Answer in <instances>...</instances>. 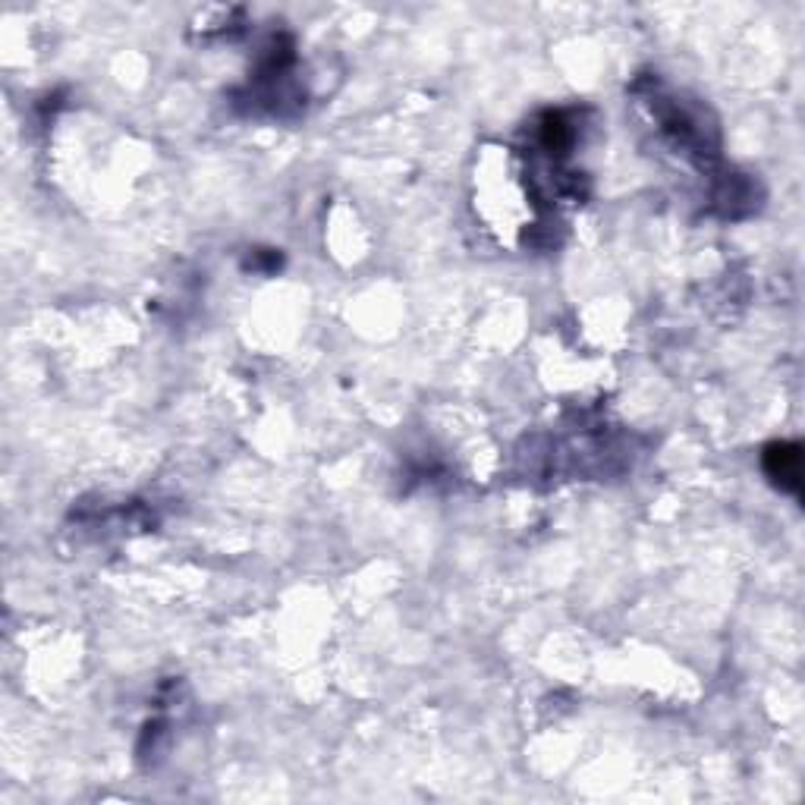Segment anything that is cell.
<instances>
[{"instance_id": "1", "label": "cell", "mask_w": 805, "mask_h": 805, "mask_svg": "<svg viewBox=\"0 0 805 805\" xmlns=\"http://www.w3.org/2000/svg\"><path fill=\"white\" fill-rule=\"evenodd\" d=\"M764 473L771 475L783 491L800 495V485H803V453H800V444H771L764 451Z\"/></svg>"}]
</instances>
